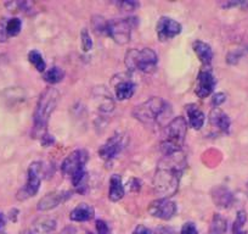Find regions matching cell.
Here are the masks:
<instances>
[{
	"label": "cell",
	"mask_w": 248,
	"mask_h": 234,
	"mask_svg": "<svg viewBox=\"0 0 248 234\" xmlns=\"http://www.w3.org/2000/svg\"><path fill=\"white\" fill-rule=\"evenodd\" d=\"M185 167L186 159L181 151L164 155L157 165L154 177V188L157 194L167 199L175 195Z\"/></svg>",
	"instance_id": "obj_1"
},
{
	"label": "cell",
	"mask_w": 248,
	"mask_h": 234,
	"mask_svg": "<svg viewBox=\"0 0 248 234\" xmlns=\"http://www.w3.org/2000/svg\"><path fill=\"white\" fill-rule=\"evenodd\" d=\"M60 101V92L56 88L49 87L44 89L38 99L37 106L33 118V138L42 139L45 134H47V125H49L50 116L56 109Z\"/></svg>",
	"instance_id": "obj_2"
},
{
	"label": "cell",
	"mask_w": 248,
	"mask_h": 234,
	"mask_svg": "<svg viewBox=\"0 0 248 234\" xmlns=\"http://www.w3.org/2000/svg\"><path fill=\"white\" fill-rule=\"evenodd\" d=\"M169 107L170 106L168 102L162 98H150L149 100L139 104L133 110V116L145 125H156L169 116L170 112Z\"/></svg>",
	"instance_id": "obj_3"
},
{
	"label": "cell",
	"mask_w": 248,
	"mask_h": 234,
	"mask_svg": "<svg viewBox=\"0 0 248 234\" xmlns=\"http://www.w3.org/2000/svg\"><path fill=\"white\" fill-rule=\"evenodd\" d=\"M186 133H187V122L185 118L181 116L173 118L166 127V139L163 140L161 147L163 155L181 151Z\"/></svg>",
	"instance_id": "obj_4"
},
{
	"label": "cell",
	"mask_w": 248,
	"mask_h": 234,
	"mask_svg": "<svg viewBox=\"0 0 248 234\" xmlns=\"http://www.w3.org/2000/svg\"><path fill=\"white\" fill-rule=\"evenodd\" d=\"M125 66L130 71H140L144 73H154L157 68L158 56L150 48L130 49L124 59Z\"/></svg>",
	"instance_id": "obj_5"
},
{
	"label": "cell",
	"mask_w": 248,
	"mask_h": 234,
	"mask_svg": "<svg viewBox=\"0 0 248 234\" xmlns=\"http://www.w3.org/2000/svg\"><path fill=\"white\" fill-rule=\"evenodd\" d=\"M42 174H43V164L42 162H32L28 167L27 172V182L25 187L17 193L18 200H27L33 198L39 192L40 184H42Z\"/></svg>",
	"instance_id": "obj_6"
},
{
	"label": "cell",
	"mask_w": 248,
	"mask_h": 234,
	"mask_svg": "<svg viewBox=\"0 0 248 234\" xmlns=\"http://www.w3.org/2000/svg\"><path fill=\"white\" fill-rule=\"evenodd\" d=\"M135 18H118L108 21L107 23V34L119 45H124L130 42L132 31L134 28Z\"/></svg>",
	"instance_id": "obj_7"
},
{
	"label": "cell",
	"mask_w": 248,
	"mask_h": 234,
	"mask_svg": "<svg viewBox=\"0 0 248 234\" xmlns=\"http://www.w3.org/2000/svg\"><path fill=\"white\" fill-rule=\"evenodd\" d=\"M88 159H89V154L85 150L79 149L72 151L61 165V172L63 176H67V177H72L75 176L77 172L82 171L85 168V165H87Z\"/></svg>",
	"instance_id": "obj_8"
},
{
	"label": "cell",
	"mask_w": 248,
	"mask_h": 234,
	"mask_svg": "<svg viewBox=\"0 0 248 234\" xmlns=\"http://www.w3.org/2000/svg\"><path fill=\"white\" fill-rule=\"evenodd\" d=\"M149 214L158 219L168 221L173 218L176 214V204L170 199L167 198H159L154 200L149 205Z\"/></svg>",
	"instance_id": "obj_9"
},
{
	"label": "cell",
	"mask_w": 248,
	"mask_h": 234,
	"mask_svg": "<svg viewBox=\"0 0 248 234\" xmlns=\"http://www.w3.org/2000/svg\"><path fill=\"white\" fill-rule=\"evenodd\" d=\"M125 137L123 134H114L100 148L99 155L104 160H112L118 156L122 150L125 148Z\"/></svg>",
	"instance_id": "obj_10"
},
{
	"label": "cell",
	"mask_w": 248,
	"mask_h": 234,
	"mask_svg": "<svg viewBox=\"0 0 248 234\" xmlns=\"http://www.w3.org/2000/svg\"><path fill=\"white\" fill-rule=\"evenodd\" d=\"M156 30L158 39L161 40V42H166V40L173 39L174 37L180 34L181 25L178 21L173 20V18L163 16V17L159 18L158 22H157Z\"/></svg>",
	"instance_id": "obj_11"
},
{
	"label": "cell",
	"mask_w": 248,
	"mask_h": 234,
	"mask_svg": "<svg viewBox=\"0 0 248 234\" xmlns=\"http://www.w3.org/2000/svg\"><path fill=\"white\" fill-rule=\"evenodd\" d=\"M216 78H214L213 73L208 70H203L199 73L196 81V88H195V92L196 95L201 99L209 97L212 94V92L216 88Z\"/></svg>",
	"instance_id": "obj_12"
},
{
	"label": "cell",
	"mask_w": 248,
	"mask_h": 234,
	"mask_svg": "<svg viewBox=\"0 0 248 234\" xmlns=\"http://www.w3.org/2000/svg\"><path fill=\"white\" fill-rule=\"evenodd\" d=\"M70 197V192H51L39 200L37 209L39 211H50V210L60 206L62 202H65Z\"/></svg>",
	"instance_id": "obj_13"
},
{
	"label": "cell",
	"mask_w": 248,
	"mask_h": 234,
	"mask_svg": "<svg viewBox=\"0 0 248 234\" xmlns=\"http://www.w3.org/2000/svg\"><path fill=\"white\" fill-rule=\"evenodd\" d=\"M56 221L52 218H40L32 224L30 228L25 229L20 234H51L56 229Z\"/></svg>",
	"instance_id": "obj_14"
},
{
	"label": "cell",
	"mask_w": 248,
	"mask_h": 234,
	"mask_svg": "<svg viewBox=\"0 0 248 234\" xmlns=\"http://www.w3.org/2000/svg\"><path fill=\"white\" fill-rule=\"evenodd\" d=\"M209 122L224 133H229L230 131V118L225 112L221 111L218 107H214L209 114Z\"/></svg>",
	"instance_id": "obj_15"
},
{
	"label": "cell",
	"mask_w": 248,
	"mask_h": 234,
	"mask_svg": "<svg viewBox=\"0 0 248 234\" xmlns=\"http://www.w3.org/2000/svg\"><path fill=\"white\" fill-rule=\"evenodd\" d=\"M212 198H213L214 204L218 207H223V209H228L232 205L233 202V195L228 188L225 187H218L212 192Z\"/></svg>",
	"instance_id": "obj_16"
},
{
	"label": "cell",
	"mask_w": 248,
	"mask_h": 234,
	"mask_svg": "<svg viewBox=\"0 0 248 234\" xmlns=\"http://www.w3.org/2000/svg\"><path fill=\"white\" fill-rule=\"evenodd\" d=\"M124 194H125V189H124L123 182H122L121 176L118 174H113L109 180V189H108V199L111 201L117 202L121 199H123Z\"/></svg>",
	"instance_id": "obj_17"
},
{
	"label": "cell",
	"mask_w": 248,
	"mask_h": 234,
	"mask_svg": "<svg viewBox=\"0 0 248 234\" xmlns=\"http://www.w3.org/2000/svg\"><path fill=\"white\" fill-rule=\"evenodd\" d=\"M94 217V210L88 204H79L71 211L70 218L73 222H87Z\"/></svg>",
	"instance_id": "obj_18"
},
{
	"label": "cell",
	"mask_w": 248,
	"mask_h": 234,
	"mask_svg": "<svg viewBox=\"0 0 248 234\" xmlns=\"http://www.w3.org/2000/svg\"><path fill=\"white\" fill-rule=\"evenodd\" d=\"M192 48H194V51L196 52L197 57L203 65H209L212 63V60H213V50L207 43L202 42V40H196L192 44Z\"/></svg>",
	"instance_id": "obj_19"
},
{
	"label": "cell",
	"mask_w": 248,
	"mask_h": 234,
	"mask_svg": "<svg viewBox=\"0 0 248 234\" xmlns=\"http://www.w3.org/2000/svg\"><path fill=\"white\" fill-rule=\"evenodd\" d=\"M114 92H116V98L118 100H128L134 94L135 85L130 80H122L116 84Z\"/></svg>",
	"instance_id": "obj_20"
},
{
	"label": "cell",
	"mask_w": 248,
	"mask_h": 234,
	"mask_svg": "<svg viewBox=\"0 0 248 234\" xmlns=\"http://www.w3.org/2000/svg\"><path fill=\"white\" fill-rule=\"evenodd\" d=\"M186 111H187V117H189V125L194 130H201L204 123L203 112L199 109L197 105H190V106H187Z\"/></svg>",
	"instance_id": "obj_21"
},
{
	"label": "cell",
	"mask_w": 248,
	"mask_h": 234,
	"mask_svg": "<svg viewBox=\"0 0 248 234\" xmlns=\"http://www.w3.org/2000/svg\"><path fill=\"white\" fill-rule=\"evenodd\" d=\"M226 229H228L226 219L221 215L216 214L212 219L211 227H209V231L207 234H225Z\"/></svg>",
	"instance_id": "obj_22"
},
{
	"label": "cell",
	"mask_w": 248,
	"mask_h": 234,
	"mask_svg": "<svg viewBox=\"0 0 248 234\" xmlns=\"http://www.w3.org/2000/svg\"><path fill=\"white\" fill-rule=\"evenodd\" d=\"M88 180H89V177H88V172L85 168L82 169V171L77 172L75 176H72V177H71L72 184L75 185L76 190L79 193H84L85 190H87Z\"/></svg>",
	"instance_id": "obj_23"
},
{
	"label": "cell",
	"mask_w": 248,
	"mask_h": 234,
	"mask_svg": "<svg viewBox=\"0 0 248 234\" xmlns=\"http://www.w3.org/2000/svg\"><path fill=\"white\" fill-rule=\"evenodd\" d=\"M65 77V73L60 67H50L47 68L44 72V81L47 82L49 84H56V83H60Z\"/></svg>",
	"instance_id": "obj_24"
},
{
	"label": "cell",
	"mask_w": 248,
	"mask_h": 234,
	"mask_svg": "<svg viewBox=\"0 0 248 234\" xmlns=\"http://www.w3.org/2000/svg\"><path fill=\"white\" fill-rule=\"evenodd\" d=\"M28 60H30V63L32 64L39 72H45V71H46V64H45L44 59H43L42 54H40L39 51H37V50L30 51V54H28Z\"/></svg>",
	"instance_id": "obj_25"
},
{
	"label": "cell",
	"mask_w": 248,
	"mask_h": 234,
	"mask_svg": "<svg viewBox=\"0 0 248 234\" xmlns=\"http://www.w3.org/2000/svg\"><path fill=\"white\" fill-rule=\"evenodd\" d=\"M21 30H22V22H21L20 18L14 17L6 21V34L9 38L20 34Z\"/></svg>",
	"instance_id": "obj_26"
},
{
	"label": "cell",
	"mask_w": 248,
	"mask_h": 234,
	"mask_svg": "<svg viewBox=\"0 0 248 234\" xmlns=\"http://www.w3.org/2000/svg\"><path fill=\"white\" fill-rule=\"evenodd\" d=\"M246 221H247V215H246L245 211H238L237 216H236L235 222H233L232 226V233H236V232L242 231L243 226H245Z\"/></svg>",
	"instance_id": "obj_27"
},
{
	"label": "cell",
	"mask_w": 248,
	"mask_h": 234,
	"mask_svg": "<svg viewBox=\"0 0 248 234\" xmlns=\"http://www.w3.org/2000/svg\"><path fill=\"white\" fill-rule=\"evenodd\" d=\"M116 5L118 6L119 10L122 11H135L139 8V3L137 1H132V0H122V1H117Z\"/></svg>",
	"instance_id": "obj_28"
},
{
	"label": "cell",
	"mask_w": 248,
	"mask_h": 234,
	"mask_svg": "<svg viewBox=\"0 0 248 234\" xmlns=\"http://www.w3.org/2000/svg\"><path fill=\"white\" fill-rule=\"evenodd\" d=\"M80 38H82V49L83 51L88 52L92 50L93 48V40H92V37H90L89 32H88V30H83L82 33H80Z\"/></svg>",
	"instance_id": "obj_29"
},
{
	"label": "cell",
	"mask_w": 248,
	"mask_h": 234,
	"mask_svg": "<svg viewBox=\"0 0 248 234\" xmlns=\"http://www.w3.org/2000/svg\"><path fill=\"white\" fill-rule=\"evenodd\" d=\"M107 21H105L104 18L100 17V16H95L94 20H93V27L95 28L96 32H102L107 33Z\"/></svg>",
	"instance_id": "obj_30"
},
{
	"label": "cell",
	"mask_w": 248,
	"mask_h": 234,
	"mask_svg": "<svg viewBox=\"0 0 248 234\" xmlns=\"http://www.w3.org/2000/svg\"><path fill=\"white\" fill-rule=\"evenodd\" d=\"M180 234H199V231H197L195 223H192V222H186L183 226V228H181Z\"/></svg>",
	"instance_id": "obj_31"
},
{
	"label": "cell",
	"mask_w": 248,
	"mask_h": 234,
	"mask_svg": "<svg viewBox=\"0 0 248 234\" xmlns=\"http://www.w3.org/2000/svg\"><path fill=\"white\" fill-rule=\"evenodd\" d=\"M96 231L97 234H111L108 226H107L106 222L102 221V219H97L96 221Z\"/></svg>",
	"instance_id": "obj_32"
},
{
	"label": "cell",
	"mask_w": 248,
	"mask_h": 234,
	"mask_svg": "<svg viewBox=\"0 0 248 234\" xmlns=\"http://www.w3.org/2000/svg\"><path fill=\"white\" fill-rule=\"evenodd\" d=\"M6 18H1L0 20V43H4L9 39L8 34H6Z\"/></svg>",
	"instance_id": "obj_33"
},
{
	"label": "cell",
	"mask_w": 248,
	"mask_h": 234,
	"mask_svg": "<svg viewBox=\"0 0 248 234\" xmlns=\"http://www.w3.org/2000/svg\"><path fill=\"white\" fill-rule=\"evenodd\" d=\"M225 99H226V97H225V94H224V93H218V94H216V95H214V98H213L214 106L218 107L219 105H221L224 101H225Z\"/></svg>",
	"instance_id": "obj_34"
},
{
	"label": "cell",
	"mask_w": 248,
	"mask_h": 234,
	"mask_svg": "<svg viewBox=\"0 0 248 234\" xmlns=\"http://www.w3.org/2000/svg\"><path fill=\"white\" fill-rule=\"evenodd\" d=\"M152 234H174V229L170 227H158Z\"/></svg>",
	"instance_id": "obj_35"
},
{
	"label": "cell",
	"mask_w": 248,
	"mask_h": 234,
	"mask_svg": "<svg viewBox=\"0 0 248 234\" xmlns=\"http://www.w3.org/2000/svg\"><path fill=\"white\" fill-rule=\"evenodd\" d=\"M133 234H152V232L150 231L147 227H145L144 224H140V226H138L137 228H135Z\"/></svg>",
	"instance_id": "obj_36"
},
{
	"label": "cell",
	"mask_w": 248,
	"mask_h": 234,
	"mask_svg": "<svg viewBox=\"0 0 248 234\" xmlns=\"http://www.w3.org/2000/svg\"><path fill=\"white\" fill-rule=\"evenodd\" d=\"M61 234H77V231H76L73 227H66V228H63V231L61 232Z\"/></svg>",
	"instance_id": "obj_37"
},
{
	"label": "cell",
	"mask_w": 248,
	"mask_h": 234,
	"mask_svg": "<svg viewBox=\"0 0 248 234\" xmlns=\"http://www.w3.org/2000/svg\"><path fill=\"white\" fill-rule=\"evenodd\" d=\"M5 223H6L5 216H4V215L0 212V232L3 231V228L5 227Z\"/></svg>",
	"instance_id": "obj_38"
},
{
	"label": "cell",
	"mask_w": 248,
	"mask_h": 234,
	"mask_svg": "<svg viewBox=\"0 0 248 234\" xmlns=\"http://www.w3.org/2000/svg\"><path fill=\"white\" fill-rule=\"evenodd\" d=\"M233 234H246V233L243 231H240V232H236V233H233Z\"/></svg>",
	"instance_id": "obj_39"
},
{
	"label": "cell",
	"mask_w": 248,
	"mask_h": 234,
	"mask_svg": "<svg viewBox=\"0 0 248 234\" xmlns=\"http://www.w3.org/2000/svg\"><path fill=\"white\" fill-rule=\"evenodd\" d=\"M88 234H93V233H92V232H89V233H88Z\"/></svg>",
	"instance_id": "obj_40"
}]
</instances>
